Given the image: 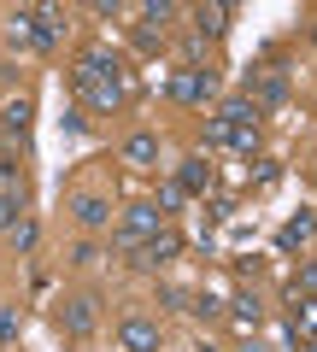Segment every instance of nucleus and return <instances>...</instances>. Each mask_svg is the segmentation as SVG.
Returning <instances> with one entry per match:
<instances>
[{
	"instance_id": "7",
	"label": "nucleus",
	"mask_w": 317,
	"mask_h": 352,
	"mask_svg": "<svg viewBox=\"0 0 317 352\" xmlns=\"http://www.w3.org/2000/svg\"><path fill=\"white\" fill-rule=\"evenodd\" d=\"M71 212H76V223H83V229H106V223H112V206L94 200V194H76Z\"/></svg>"
},
{
	"instance_id": "23",
	"label": "nucleus",
	"mask_w": 317,
	"mask_h": 352,
	"mask_svg": "<svg viewBox=\"0 0 317 352\" xmlns=\"http://www.w3.org/2000/svg\"><path fill=\"white\" fill-rule=\"evenodd\" d=\"M18 335V311H0V340H12Z\"/></svg>"
},
{
	"instance_id": "10",
	"label": "nucleus",
	"mask_w": 317,
	"mask_h": 352,
	"mask_svg": "<svg viewBox=\"0 0 317 352\" xmlns=\"http://www.w3.org/2000/svg\"><path fill=\"white\" fill-rule=\"evenodd\" d=\"M59 30H65V24H59V6H36V47H41V53L59 41Z\"/></svg>"
},
{
	"instance_id": "8",
	"label": "nucleus",
	"mask_w": 317,
	"mask_h": 352,
	"mask_svg": "<svg viewBox=\"0 0 317 352\" xmlns=\"http://www.w3.org/2000/svg\"><path fill=\"white\" fill-rule=\"evenodd\" d=\"M177 252H182V235H177V229H159V235L141 247V264H171Z\"/></svg>"
},
{
	"instance_id": "22",
	"label": "nucleus",
	"mask_w": 317,
	"mask_h": 352,
	"mask_svg": "<svg viewBox=\"0 0 317 352\" xmlns=\"http://www.w3.org/2000/svg\"><path fill=\"white\" fill-rule=\"evenodd\" d=\"M159 206H165V212H171V206H182V188H177V182H165V188H159Z\"/></svg>"
},
{
	"instance_id": "18",
	"label": "nucleus",
	"mask_w": 317,
	"mask_h": 352,
	"mask_svg": "<svg viewBox=\"0 0 317 352\" xmlns=\"http://www.w3.org/2000/svg\"><path fill=\"white\" fill-rule=\"evenodd\" d=\"M229 135H235V124H229V118H212V124H206V141H217V147H223Z\"/></svg>"
},
{
	"instance_id": "15",
	"label": "nucleus",
	"mask_w": 317,
	"mask_h": 352,
	"mask_svg": "<svg viewBox=\"0 0 317 352\" xmlns=\"http://www.w3.org/2000/svg\"><path fill=\"white\" fill-rule=\"evenodd\" d=\"M311 229H317V217H294V223L282 229V247H300V241H311Z\"/></svg>"
},
{
	"instance_id": "5",
	"label": "nucleus",
	"mask_w": 317,
	"mask_h": 352,
	"mask_svg": "<svg viewBox=\"0 0 317 352\" xmlns=\"http://www.w3.org/2000/svg\"><path fill=\"white\" fill-rule=\"evenodd\" d=\"M118 346H124V352H159V329L141 323V317H129V323L118 329Z\"/></svg>"
},
{
	"instance_id": "4",
	"label": "nucleus",
	"mask_w": 317,
	"mask_h": 352,
	"mask_svg": "<svg viewBox=\"0 0 317 352\" xmlns=\"http://www.w3.org/2000/svg\"><path fill=\"white\" fill-rule=\"evenodd\" d=\"M59 323H65V335H89V329L100 323V300H94V294H76V300H65Z\"/></svg>"
},
{
	"instance_id": "1",
	"label": "nucleus",
	"mask_w": 317,
	"mask_h": 352,
	"mask_svg": "<svg viewBox=\"0 0 317 352\" xmlns=\"http://www.w3.org/2000/svg\"><path fill=\"white\" fill-rule=\"evenodd\" d=\"M71 76H76V88H83V100H89L94 112H118V106H124V76H118V65L106 59V53H83Z\"/></svg>"
},
{
	"instance_id": "20",
	"label": "nucleus",
	"mask_w": 317,
	"mask_h": 352,
	"mask_svg": "<svg viewBox=\"0 0 317 352\" xmlns=\"http://www.w3.org/2000/svg\"><path fill=\"white\" fill-rule=\"evenodd\" d=\"M0 188H6V194L18 188V159H0Z\"/></svg>"
},
{
	"instance_id": "6",
	"label": "nucleus",
	"mask_w": 317,
	"mask_h": 352,
	"mask_svg": "<svg viewBox=\"0 0 317 352\" xmlns=\"http://www.w3.org/2000/svg\"><path fill=\"white\" fill-rule=\"evenodd\" d=\"M247 82H253V94H259L253 106H282L288 100V76L282 71H259V76H247Z\"/></svg>"
},
{
	"instance_id": "11",
	"label": "nucleus",
	"mask_w": 317,
	"mask_h": 352,
	"mask_svg": "<svg viewBox=\"0 0 317 352\" xmlns=\"http://www.w3.org/2000/svg\"><path fill=\"white\" fill-rule=\"evenodd\" d=\"M194 24H200V36H223V30H229V6H223V0H212V6L194 12Z\"/></svg>"
},
{
	"instance_id": "21",
	"label": "nucleus",
	"mask_w": 317,
	"mask_h": 352,
	"mask_svg": "<svg viewBox=\"0 0 317 352\" xmlns=\"http://www.w3.org/2000/svg\"><path fill=\"white\" fill-rule=\"evenodd\" d=\"M12 247H36V223H18L12 229Z\"/></svg>"
},
{
	"instance_id": "9",
	"label": "nucleus",
	"mask_w": 317,
	"mask_h": 352,
	"mask_svg": "<svg viewBox=\"0 0 317 352\" xmlns=\"http://www.w3.org/2000/svg\"><path fill=\"white\" fill-rule=\"evenodd\" d=\"M177 188H182V194H200V188H212V164H206V159H188V164L177 170Z\"/></svg>"
},
{
	"instance_id": "17",
	"label": "nucleus",
	"mask_w": 317,
	"mask_h": 352,
	"mask_svg": "<svg viewBox=\"0 0 317 352\" xmlns=\"http://www.w3.org/2000/svg\"><path fill=\"white\" fill-rule=\"evenodd\" d=\"M0 229H6V235L18 229V194H6V188H0Z\"/></svg>"
},
{
	"instance_id": "26",
	"label": "nucleus",
	"mask_w": 317,
	"mask_h": 352,
	"mask_svg": "<svg viewBox=\"0 0 317 352\" xmlns=\"http://www.w3.org/2000/svg\"><path fill=\"white\" fill-rule=\"evenodd\" d=\"M253 352H259V346H253Z\"/></svg>"
},
{
	"instance_id": "13",
	"label": "nucleus",
	"mask_w": 317,
	"mask_h": 352,
	"mask_svg": "<svg viewBox=\"0 0 317 352\" xmlns=\"http://www.w3.org/2000/svg\"><path fill=\"white\" fill-rule=\"evenodd\" d=\"M30 118H36V106H30V100H12V106H6V129H12V135H24Z\"/></svg>"
},
{
	"instance_id": "14",
	"label": "nucleus",
	"mask_w": 317,
	"mask_h": 352,
	"mask_svg": "<svg viewBox=\"0 0 317 352\" xmlns=\"http://www.w3.org/2000/svg\"><path fill=\"white\" fill-rule=\"evenodd\" d=\"M141 18H147V30H165L171 18H177V6H171V0H153V6H141Z\"/></svg>"
},
{
	"instance_id": "3",
	"label": "nucleus",
	"mask_w": 317,
	"mask_h": 352,
	"mask_svg": "<svg viewBox=\"0 0 317 352\" xmlns=\"http://www.w3.org/2000/svg\"><path fill=\"white\" fill-rule=\"evenodd\" d=\"M153 235H159V206H129V212H124V229H118L112 247H118V252H141Z\"/></svg>"
},
{
	"instance_id": "24",
	"label": "nucleus",
	"mask_w": 317,
	"mask_h": 352,
	"mask_svg": "<svg viewBox=\"0 0 317 352\" xmlns=\"http://www.w3.org/2000/svg\"><path fill=\"white\" fill-rule=\"evenodd\" d=\"M305 352H317V335H311V340H305Z\"/></svg>"
},
{
	"instance_id": "12",
	"label": "nucleus",
	"mask_w": 317,
	"mask_h": 352,
	"mask_svg": "<svg viewBox=\"0 0 317 352\" xmlns=\"http://www.w3.org/2000/svg\"><path fill=\"white\" fill-rule=\"evenodd\" d=\"M124 159H129V164H153V159H159V141L141 129V135H129V141H124Z\"/></svg>"
},
{
	"instance_id": "16",
	"label": "nucleus",
	"mask_w": 317,
	"mask_h": 352,
	"mask_svg": "<svg viewBox=\"0 0 317 352\" xmlns=\"http://www.w3.org/2000/svg\"><path fill=\"white\" fill-rule=\"evenodd\" d=\"M259 317H265V305H259L253 294H241V300H235V323H247V329H253Z\"/></svg>"
},
{
	"instance_id": "2",
	"label": "nucleus",
	"mask_w": 317,
	"mask_h": 352,
	"mask_svg": "<svg viewBox=\"0 0 317 352\" xmlns=\"http://www.w3.org/2000/svg\"><path fill=\"white\" fill-rule=\"evenodd\" d=\"M165 94H171L177 106H206V100L217 94V76H212V71H194V65H182V71H171Z\"/></svg>"
},
{
	"instance_id": "25",
	"label": "nucleus",
	"mask_w": 317,
	"mask_h": 352,
	"mask_svg": "<svg viewBox=\"0 0 317 352\" xmlns=\"http://www.w3.org/2000/svg\"><path fill=\"white\" fill-rule=\"evenodd\" d=\"M200 352H212V346H200Z\"/></svg>"
},
{
	"instance_id": "19",
	"label": "nucleus",
	"mask_w": 317,
	"mask_h": 352,
	"mask_svg": "<svg viewBox=\"0 0 317 352\" xmlns=\"http://www.w3.org/2000/svg\"><path fill=\"white\" fill-rule=\"evenodd\" d=\"M229 141H235V147H241V153H253V147H259V124H247V129H235V135H229Z\"/></svg>"
}]
</instances>
